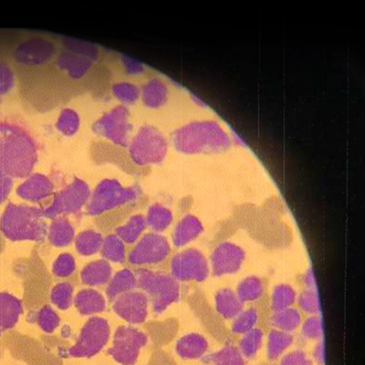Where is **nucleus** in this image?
Here are the masks:
<instances>
[{"mask_svg": "<svg viewBox=\"0 0 365 365\" xmlns=\"http://www.w3.org/2000/svg\"><path fill=\"white\" fill-rule=\"evenodd\" d=\"M37 159L31 133L16 123L0 122V171L11 178H28Z\"/></svg>", "mask_w": 365, "mask_h": 365, "instance_id": "nucleus-1", "label": "nucleus"}, {"mask_svg": "<svg viewBox=\"0 0 365 365\" xmlns=\"http://www.w3.org/2000/svg\"><path fill=\"white\" fill-rule=\"evenodd\" d=\"M173 143L185 155L221 154L230 150V135L215 120H197L180 127L173 135Z\"/></svg>", "mask_w": 365, "mask_h": 365, "instance_id": "nucleus-2", "label": "nucleus"}, {"mask_svg": "<svg viewBox=\"0 0 365 365\" xmlns=\"http://www.w3.org/2000/svg\"><path fill=\"white\" fill-rule=\"evenodd\" d=\"M46 218L41 208L9 204L0 218V230L12 241H42L48 233Z\"/></svg>", "mask_w": 365, "mask_h": 365, "instance_id": "nucleus-3", "label": "nucleus"}, {"mask_svg": "<svg viewBox=\"0 0 365 365\" xmlns=\"http://www.w3.org/2000/svg\"><path fill=\"white\" fill-rule=\"evenodd\" d=\"M135 274L137 286L151 301L155 314H162L180 299V285L171 274L148 269H137Z\"/></svg>", "mask_w": 365, "mask_h": 365, "instance_id": "nucleus-4", "label": "nucleus"}, {"mask_svg": "<svg viewBox=\"0 0 365 365\" xmlns=\"http://www.w3.org/2000/svg\"><path fill=\"white\" fill-rule=\"evenodd\" d=\"M141 193L138 185L125 187L115 179H106L99 182L91 194L87 203V213L90 216H100L120 205L135 201Z\"/></svg>", "mask_w": 365, "mask_h": 365, "instance_id": "nucleus-5", "label": "nucleus"}, {"mask_svg": "<svg viewBox=\"0 0 365 365\" xmlns=\"http://www.w3.org/2000/svg\"><path fill=\"white\" fill-rule=\"evenodd\" d=\"M168 145L165 137L152 125L143 126L129 143L130 156L136 165H158L164 161Z\"/></svg>", "mask_w": 365, "mask_h": 365, "instance_id": "nucleus-6", "label": "nucleus"}, {"mask_svg": "<svg viewBox=\"0 0 365 365\" xmlns=\"http://www.w3.org/2000/svg\"><path fill=\"white\" fill-rule=\"evenodd\" d=\"M170 272L178 282H204L210 275V262L203 251L188 247L172 257Z\"/></svg>", "mask_w": 365, "mask_h": 365, "instance_id": "nucleus-7", "label": "nucleus"}, {"mask_svg": "<svg viewBox=\"0 0 365 365\" xmlns=\"http://www.w3.org/2000/svg\"><path fill=\"white\" fill-rule=\"evenodd\" d=\"M58 52L57 44L51 38L31 37L16 47L13 57L19 66L34 71L53 63Z\"/></svg>", "mask_w": 365, "mask_h": 365, "instance_id": "nucleus-8", "label": "nucleus"}, {"mask_svg": "<svg viewBox=\"0 0 365 365\" xmlns=\"http://www.w3.org/2000/svg\"><path fill=\"white\" fill-rule=\"evenodd\" d=\"M110 328L108 321L93 317L81 329L76 344L68 350V354L75 358H90L99 354L109 341Z\"/></svg>", "mask_w": 365, "mask_h": 365, "instance_id": "nucleus-9", "label": "nucleus"}, {"mask_svg": "<svg viewBox=\"0 0 365 365\" xmlns=\"http://www.w3.org/2000/svg\"><path fill=\"white\" fill-rule=\"evenodd\" d=\"M91 197L89 185L80 178H75L63 190L55 194L53 200L44 210L46 217H60L63 215L76 214L87 205Z\"/></svg>", "mask_w": 365, "mask_h": 365, "instance_id": "nucleus-10", "label": "nucleus"}, {"mask_svg": "<svg viewBox=\"0 0 365 365\" xmlns=\"http://www.w3.org/2000/svg\"><path fill=\"white\" fill-rule=\"evenodd\" d=\"M148 335L132 326H120L114 334L112 347L107 351L122 365H135L140 351L148 344Z\"/></svg>", "mask_w": 365, "mask_h": 365, "instance_id": "nucleus-11", "label": "nucleus"}, {"mask_svg": "<svg viewBox=\"0 0 365 365\" xmlns=\"http://www.w3.org/2000/svg\"><path fill=\"white\" fill-rule=\"evenodd\" d=\"M93 129L97 135L126 148L129 145L133 129L128 109L123 106L114 107L96 120Z\"/></svg>", "mask_w": 365, "mask_h": 365, "instance_id": "nucleus-12", "label": "nucleus"}, {"mask_svg": "<svg viewBox=\"0 0 365 365\" xmlns=\"http://www.w3.org/2000/svg\"><path fill=\"white\" fill-rule=\"evenodd\" d=\"M247 254L243 247L232 241L218 243L210 254V273L217 278L235 275L246 262Z\"/></svg>", "mask_w": 365, "mask_h": 365, "instance_id": "nucleus-13", "label": "nucleus"}, {"mask_svg": "<svg viewBox=\"0 0 365 365\" xmlns=\"http://www.w3.org/2000/svg\"><path fill=\"white\" fill-rule=\"evenodd\" d=\"M171 253L168 239L159 233H148L138 241L129 254V262L135 266L158 265Z\"/></svg>", "mask_w": 365, "mask_h": 365, "instance_id": "nucleus-14", "label": "nucleus"}, {"mask_svg": "<svg viewBox=\"0 0 365 365\" xmlns=\"http://www.w3.org/2000/svg\"><path fill=\"white\" fill-rule=\"evenodd\" d=\"M149 299L141 292H129L113 299V312L131 324H143L148 316Z\"/></svg>", "mask_w": 365, "mask_h": 365, "instance_id": "nucleus-15", "label": "nucleus"}, {"mask_svg": "<svg viewBox=\"0 0 365 365\" xmlns=\"http://www.w3.org/2000/svg\"><path fill=\"white\" fill-rule=\"evenodd\" d=\"M58 73L68 80L73 81H83L91 73L93 67V61L86 57L67 50L58 52L55 60Z\"/></svg>", "mask_w": 365, "mask_h": 365, "instance_id": "nucleus-16", "label": "nucleus"}, {"mask_svg": "<svg viewBox=\"0 0 365 365\" xmlns=\"http://www.w3.org/2000/svg\"><path fill=\"white\" fill-rule=\"evenodd\" d=\"M205 227L202 221L193 214H187L175 225L172 233L173 245L185 247L200 239Z\"/></svg>", "mask_w": 365, "mask_h": 365, "instance_id": "nucleus-17", "label": "nucleus"}, {"mask_svg": "<svg viewBox=\"0 0 365 365\" xmlns=\"http://www.w3.org/2000/svg\"><path fill=\"white\" fill-rule=\"evenodd\" d=\"M53 182L47 175L34 174L29 175L17 189L19 197L29 202H41L53 193Z\"/></svg>", "mask_w": 365, "mask_h": 365, "instance_id": "nucleus-18", "label": "nucleus"}, {"mask_svg": "<svg viewBox=\"0 0 365 365\" xmlns=\"http://www.w3.org/2000/svg\"><path fill=\"white\" fill-rule=\"evenodd\" d=\"M210 351V341L200 332H189L175 344V353L182 360L203 359Z\"/></svg>", "mask_w": 365, "mask_h": 365, "instance_id": "nucleus-19", "label": "nucleus"}, {"mask_svg": "<svg viewBox=\"0 0 365 365\" xmlns=\"http://www.w3.org/2000/svg\"><path fill=\"white\" fill-rule=\"evenodd\" d=\"M214 306L217 314L227 321H232L244 309L243 302L230 287L218 289L214 296Z\"/></svg>", "mask_w": 365, "mask_h": 365, "instance_id": "nucleus-20", "label": "nucleus"}, {"mask_svg": "<svg viewBox=\"0 0 365 365\" xmlns=\"http://www.w3.org/2000/svg\"><path fill=\"white\" fill-rule=\"evenodd\" d=\"M22 312L21 299L9 293H0V334L14 327Z\"/></svg>", "mask_w": 365, "mask_h": 365, "instance_id": "nucleus-21", "label": "nucleus"}, {"mask_svg": "<svg viewBox=\"0 0 365 365\" xmlns=\"http://www.w3.org/2000/svg\"><path fill=\"white\" fill-rule=\"evenodd\" d=\"M266 353L269 361H278L294 344L295 338L292 334L272 328L267 334Z\"/></svg>", "mask_w": 365, "mask_h": 365, "instance_id": "nucleus-22", "label": "nucleus"}, {"mask_svg": "<svg viewBox=\"0 0 365 365\" xmlns=\"http://www.w3.org/2000/svg\"><path fill=\"white\" fill-rule=\"evenodd\" d=\"M168 87L164 81L153 78L143 86L141 96L143 103L151 109H158L168 102Z\"/></svg>", "mask_w": 365, "mask_h": 365, "instance_id": "nucleus-23", "label": "nucleus"}, {"mask_svg": "<svg viewBox=\"0 0 365 365\" xmlns=\"http://www.w3.org/2000/svg\"><path fill=\"white\" fill-rule=\"evenodd\" d=\"M112 272V267L107 260H94L87 264V266L81 270V282L87 286H102L110 282Z\"/></svg>", "mask_w": 365, "mask_h": 365, "instance_id": "nucleus-24", "label": "nucleus"}, {"mask_svg": "<svg viewBox=\"0 0 365 365\" xmlns=\"http://www.w3.org/2000/svg\"><path fill=\"white\" fill-rule=\"evenodd\" d=\"M75 307L81 315L101 314L106 308V301L102 293L93 289L81 291L74 299Z\"/></svg>", "mask_w": 365, "mask_h": 365, "instance_id": "nucleus-25", "label": "nucleus"}, {"mask_svg": "<svg viewBox=\"0 0 365 365\" xmlns=\"http://www.w3.org/2000/svg\"><path fill=\"white\" fill-rule=\"evenodd\" d=\"M235 292H236L243 304L257 302L260 301L265 295V282L259 276H247L237 283Z\"/></svg>", "mask_w": 365, "mask_h": 365, "instance_id": "nucleus-26", "label": "nucleus"}, {"mask_svg": "<svg viewBox=\"0 0 365 365\" xmlns=\"http://www.w3.org/2000/svg\"><path fill=\"white\" fill-rule=\"evenodd\" d=\"M47 236L51 245L58 247H67L74 240V227L68 218L57 217L52 221L50 227H48Z\"/></svg>", "mask_w": 365, "mask_h": 365, "instance_id": "nucleus-27", "label": "nucleus"}, {"mask_svg": "<svg viewBox=\"0 0 365 365\" xmlns=\"http://www.w3.org/2000/svg\"><path fill=\"white\" fill-rule=\"evenodd\" d=\"M137 286V280L135 272L128 269L120 270L110 279L106 288L107 298L113 301L117 297L132 292Z\"/></svg>", "mask_w": 365, "mask_h": 365, "instance_id": "nucleus-28", "label": "nucleus"}, {"mask_svg": "<svg viewBox=\"0 0 365 365\" xmlns=\"http://www.w3.org/2000/svg\"><path fill=\"white\" fill-rule=\"evenodd\" d=\"M303 321L299 309L291 307L282 311L272 312L270 324L277 330L293 334L301 327Z\"/></svg>", "mask_w": 365, "mask_h": 365, "instance_id": "nucleus-29", "label": "nucleus"}, {"mask_svg": "<svg viewBox=\"0 0 365 365\" xmlns=\"http://www.w3.org/2000/svg\"><path fill=\"white\" fill-rule=\"evenodd\" d=\"M297 293L294 287L288 283H279L273 287L269 298V307L272 312L293 307L297 301Z\"/></svg>", "mask_w": 365, "mask_h": 365, "instance_id": "nucleus-30", "label": "nucleus"}, {"mask_svg": "<svg viewBox=\"0 0 365 365\" xmlns=\"http://www.w3.org/2000/svg\"><path fill=\"white\" fill-rule=\"evenodd\" d=\"M265 338V332L262 329L257 327L252 331L241 335L237 347L245 359H253L262 350Z\"/></svg>", "mask_w": 365, "mask_h": 365, "instance_id": "nucleus-31", "label": "nucleus"}, {"mask_svg": "<svg viewBox=\"0 0 365 365\" xmlns=\"http://www.w3.org/2000/svg\"><path fill=\"white\" fill-rule=\"evenodd\" d=\"M146 225L155 233H161L168 230L174 221V215L168 207L161 204H154L149 207L145 217Z\"/></svg>", "mask_w": 365, "mask_h": 365, "instance_id": "nucleus-32", "label": "nucleus"}, {"mask_svg": "<svg viewBox=\"0 0 365 365\" xmlns=\"http://www.w3.org/2000/svg\"><path fill=\"white\" fill-rule=\"evenodd\" d=\"M203 360L211 365H246V359L239 349L231 344H225L215 353L205 355Z\"/></svg>", "mask_w": 365, "mask_h": 365, "instance_id": "nucleus-33", "label": "nucleus"}, {"mask_svg": "<svg viewBox=\"0 0 365 365\" xmlns=\"http://www.w3.org/2000/svg\"><path fill=\"white\" fill-rule=\"evenodd\" d=\"M259 322V309L253 307V306H250L249 308L243 309L240 312V314H237L232 319L230 325V331L234 335H240L241 336V335L245 334L247 332L257 328Z\"/></svg>", "mask_w": 365, "mask_h": 365, "instance_id": "nucleus-34", "label": "nucleus"}, {"mask_svg": "<svg viewBox=\"0 0 365 365\" xmlns=\"http://www.w3.org/2000/svg\"><path fill=\"white\" fill-rule=\"evenodd\" d=\"M103 237L96 230H86L75 239V249L81 256H91L99 252L103 245Z\"/></svg>", "mask_w": 365, "mask_h": 365, "instance_id": "nucleus-35", "label": "nucleus"}, {"mask_svg": "<svg viewBox=\"0 0 365 365\" xmlns=\"http://www.w3.org/2000/svg\"><path fill=\"white\" fill-rule=\"evenodd\" d=\"M146 227L145 217L143 215H135L125 225L116 228V235L123 242L133 244L141 237Z\"/></svg>", "mask_w": 365, "mask_h": 365, "instance_id": "nucleus-36", "label": "nucleus"}, {"mask_svg": "<svg viewBox=\"0 0 365 365\" xmlns=\"http://www.w3.org/2000/svg\"><path fill=\"white\" fill-rule=\"evenodd\" d=\"M101 252L104 259L114 263H123L125 259V247L123 241L117 235H109L104 237Z\"/></svg>", "mask_w": 365, "mask_h": 365, "instance_id": "nucleus-37", "label": "nucleus"}, {"mask_svg": "<svg viewBox=\"0 0 365 365\" xmlns=\"http://www.w3.org/2000/svg\"><path fill=\"white\" fill-rule=\"evenodd\" d=\"M301 336L303 340L309 341H321L324 336V322L319 314L309 315L303 319L301 327Z\"/></svg>", "mask_w": 365, "mask_h": 365, "instance_id": "nucleus-38", "label": "nucleus"}, {"mask_svg": "<svg viewBox=\"0 0 365 365\" xmlns=\"http://www.w3.org/2000/svg\"><path fill=\"white\" fill-rule=\"evenodd\" d=\"M297 303L299 312L308 315L319 314L321 312V302L317 289H304L297 296Z\"/></svg>", "mask_w": 365, "mask_h": 365, "instance_id": "nucleus-39", "label": "nucleus"}, {"mask_svg": "<svg viewBox=\"0 0 365 365\" xmlns=\"http://www.w3.org/2000/svg\"><path fill=\"white\" fill-rule=\"evenodd\" d=\"M56 127L58 132L66 136L75 135L79 130L80 116L73 109L66 108L61 110L58 117Z\"/></svg>", "mask_w": 365, "mask_h": 365, "instance_id": "nucleus-40", "label": "nucleus"}, {"mask_svg": "<svg viewBox=\"0 0 365 365\" xmlns=\"http://www.w3.org/2000/svg\"><path fill=\"white\" fill-rule=\"evenodd\" d=\"M73 287L68 282L55 285L51 292V301L58 309H68L73 302Z\"/></svg>", "mask_w": 365, "mask_h": 365, "instance_id": "nucleus-41", "label": "nucleus"}, {"mask_svg": "<svg viewBox=\"0 0 365 365\" xmlns=\"http://www.w3.org/2000/svg\"><path fill=\"white\" fill-rule=\"evenodd\" d=\"M114 97L120 103L126 104L135 103L141 96V90L131 83L120 81L114 84L112 88Z\"/></svg>", "mask_w": 365, "mask_h": 365, "instance_id": "nucleus-42", "label": "nucleus"}, {"mask_svg": "<svg viewBox=\"0 0 365 365\" xmlns=\"http://www.w3.org/2000/svg\"><path fill=\"white\" fill-rule=\"evenodd\" d=\"M65 50L79 54L81 56L96 61L99 58V48L96 45L88 43L86 41L73 40V38H65L63 41Z\"/></svg>", "mask_w": 365, "mask_h": 365, "instance_id": "nucleus-43", "label": "nucleus"}, {"mask_svg": "<svg viewBox=\"0 0 365 365\" xmlns=\"http://www.w3.org/2000/svg\"><path fill=\"white\" fill-rule=\"evenodd\" d=\"M36 322L42 331L51 334L58 328L61 319L50 306H44L36 315Z\"/></svg>", "mask_w": 365, "mask_h": 365, "instance_id": "nucleus-44", "label": "nucleus"}, {"mask_svg": "<svg viewBox=\"0 0 365 365\" xmlns=\"http://www.w3.org/2000/svg\"><path fill=\"white\" fill-rule=\"evenodd\" d=\"M76 269V262L73 255L68 253L61 254L52 266V272L58 278H68Z\"/></svg>", "mask_w": 365, "mask_h": 365, "instance_id": "nucleus-45", "label": "nucleus"}, {"mask_svg": "<svg viewBox=\"0 0 365 365\" xmlns=\"http://www.w3.org/2000/svg\"><path fill=\"white\" fill-rule=\"evenodd\" d=\"M279 365H314L312 358L302 349H294L283 355Z\"/></svg>", "mask_w": 365, "mask_h": 365, "instance_id": "nucleus-46", "label": "nucleus"}, {"mask_svg": "<svg viewBox=\"0 0 365 365\" xmlns=\"http://www.w3.org/2000/svg\"><path fill=\"white\" fill-rule=\"evenodd\" d=\"M15 73L11 65L0 63V96H6L14 87Z\"/></svg>", "mask_w": 365, "mask_h": 365, "instance_id": "nucleus-47", "label": "nucleus"}, {"mask_svg": "<svg viewBox=\"0 0 365 365\" xmlns=\"http://www.w3.org/2000/svg\"><path fill=\"white\" fill-rule=\"evenodd\" d=\"M13 187V178L0 171V205L4 203Z\"/></svg>", "mask_w": 365, "mask_h": 365, "instance_id": "nucleus-48", "label": "nucleus"}, {"mask_svg": "<svg viewBox=\"0 0 365 365\" xmlns=\"http://www.w3.org/2000/svg\"><path fill=\"white\" fill-rule=\"evenodd\" d=\"M122 61L123 67H125L126 73L131 75L141 74L145 70L141 63L138 61L133 60V58L123 56L120 58Z\"/></svg>", "mask_w": 365, "mask_h": 365, "instance_id": "nucleus-49", "label": "nucleus"}, {"mask_svg": "<svg viewBox=\"0 0 365 365\" xmlns=\"http://www.w3.org/2000/svg\"><path fill=\"white\" fill-rule=\"evenodd\" d=\"M312 360L317 365H324L326 361V347L324 341L321 340L316 344L312 350Z\"/></svg>", "mask_w": 365, "mask_h": 365, "instance_id": "nucleus-50", "label": "nucleus"}, {"mask_svg": "<svg viewBox=\"0 0 365 365\" xmlns=\"http://www.w3.org/2000/svg\"><path fill=\"white\" fill-rule=\"evenodd\" d=\"M302 284L304 286V289H317L316 284L315 274L312 269L309 268L301 277Z\"/></svg>", "mask_w": 365, "mask_h": 365, "instance_id": "nucleus-51", "label": "nucleus"}, {"mask_svg": "<svg viewBox=\"0 0 365 365\" xmlns=\"http://www.w3.org/2000/svg\"><path fill=\"white\" fill-rule=\"evenodd\" d=\"M231 142L234 143V145H236L237 146H240V148H247V143L245 141H244V139H242V137H240V135H237V133H235L234 131L231 133L230 135Z\"/></svg>", "mask_w": 365, "mask_h": 365, "instance_id": "nucleus-52", "label": "nucleus"}, {"mask_svg": "<svg viewBox=\"0 0 365 365\" xmlns=\"http://www.w3.org/2000/svg\"><path fill=\"white\" fill-rule=\"evenodd\" d=\"M193 99L195 100V103L200 104L202 107L207 106V104H205L203 101H201L200 98L193 96Z\"/></svg>", "mask_w": 365, "mask_h": 365, "instance_id": "nucleus-53", "label": "nucleus"}]
</instances>
